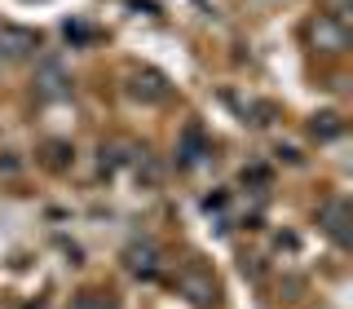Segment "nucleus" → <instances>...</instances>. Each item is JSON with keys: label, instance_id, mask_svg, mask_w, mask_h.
<instances>
[{"label": "nucleus", "instance_id": "nucleus-7", "mask_svg": "<svg viewBox=\"0 0 353 309\" xmlns=\"http://www.w3.org/2000/svg\"><path fill=\"white\" fill-rule=\"evenodd\" d=\"M36 84H40V97H66V93H71V84H66V75H62L58 62H40Z\"/></svg>", "mask_w": 353, "mask_h": 309}, {"label": "nucleus", "instance_id": "nucleus-8", "mask_svg": "<svg viewBox=\"0 0 353 309\" xmlns=\"http://www.w3.org/2000/svg\"><path fill=\"white\" fill-rule=\"evenodd\" d=\"M336 132H340L336 115H323V124H314V137H336Z\"/></svg>", "mask_w": 353, "mask_h": 309}, {"label": "nucleus", "instance_id": "nucleus-2", "mask_svg": "<svg viewBox=\"0 0 353 309\" xmlns=\"http://www.w3.org/2000/svg\"><path fill=\"white\" fill-rule=\"evenodd\" d=\"M318 226L327 230V239L336 243V248H349V203L345 199H327V203L318 208Z\"/></svg>", "mask_w": 353, "mask_h": 309}, {"label": "nucleus", "instance_id": "nucleus-1", "mask_svg": "<svg viewBox=\"0 0 353 309\" xmlns=\"http://www.w3.org/2000/svg\"><path fill=\"white\" fill-rule=\"evenodd\" d=\"M176 292H181L194 309H212L221 301V287H216V279L203 270V265H185V270L176 274Z\"/></svg>", "mask_w": 353, "mask_h": 309}, {"label": "nucleus", "instance_id": "nucleus-3", "mask_svg": "<svg viewBox=\"0 0 353 309\" xmlns=\"http://www.w3.org/2000/svg\"><path fill=\"white\" fill-rule=\"evenodd\" d=\"M314 44L318 49H327V53H340L349 44V31H345V18L340 14H318V22H314Z\"/></svg>", "mask_w": 353, "mask_h": 309}, {"label": "nucleus", "instance_id": "nucleus-5", "mask_svg": "<svg viewBox=\"0 0 353 309\" xmlns=\"http://www.w3.org/2000/svg\"><path fill=\"white\" fill-rule=\"evenodd\" d=\"M124 265H128L132 274H141V279H150V274L159 270V248H154L150 239L128 243V248H124Z\"/></svg>", "mask_w": 353, "mask_h": 309}, {"label": "nucleus", "instance_id": "nucleus-6", "mask_svg": "<svg viewBox=\"0 0 353 309\" xmlns=\"http://www.w3.org/2000/svg\"><path fill=\"white\" fill-rule=\"evenodd\" d=\"M128 93L141 97V102H163V97H168V80H163L159 71H137L132 84H128Z\"/></svg>", "mask_w": 353, "mask_h": 309}, {"label": "nucleus", "instance_id": "nucleus-4", "mask_svg": "<svg viewBox=\"0 0 353 309\" xmlns=\"http://www.w3.org/2000/svg\"><path fill=\"white\" fill-rule=\"evenodd\" d=\"M36 36L31 31H22V27H0V58H9V62H18V58H31L36 53Z\"/></svg>", "mask_w": 353, "mask_h": 309}]
</instances>
